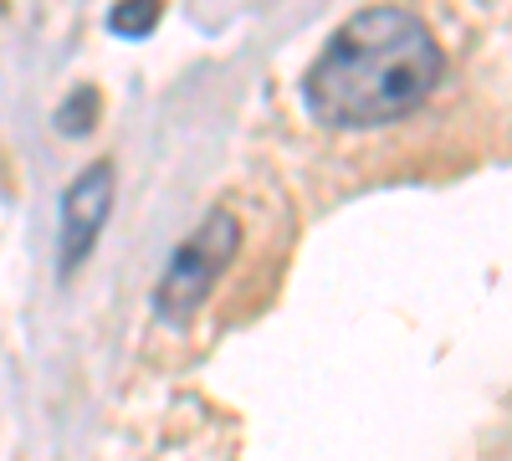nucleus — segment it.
Instances as JSON below:
<instances>
[{"instance_id":"5","label":"nucleus","mask_w":512,"mask_h":461,"mask_svg":"<svg viewBox=\"0 0 512 461\" xmlns=\"http://www.w3.org/2000/svg\"><path fill=\"white\" fill-rule=\"evenodd\" d=\"M98 123V93L93 88H77L62 108H57V129H67V134H88Z\"/></svg>"},{"instance_id":"2","label":"nucleus","mask_w":512,"mask_h":461,"mask_svg":"<svg viewBox=\"0 0 512 461\" xmlns=\"http://www.w3.org/2000/svg\"><path fill=\"white\" fill-rule=\"evenodd\" d=\"M236 246H241V221L226 211V205H216V211H210V216L175 246L169 267L159 272V282H154V313H159L169 328H185V323L210 303V292H216L221 272L231 267Z\"/></svg>"},{"instance_id":"4","label":"nucleus","mask_w":512,"mask_h":461,"mask_svg":"<svg viewBox=\"0 0 512 461\" xmlns=\"http://www.w3.org/2000/svg\"><path fill=\"white\" fill-rule=\"evenodd\" d=\"M164 6H139V0H123V6L108 11V31L113 36H149L159 26Z\"/></svg>"},{"instance_id":"1","label":"nucleus","mask_w":512,"mask_h":461,"mask_svg":"<svg viewBox=\"0 0 512 461\" xmlns=\"http://www.w3.org/2000/svg\"><path fill=\"white\" fill-rule=\"evenodd\" d=\"M441 72V41L415 11L369 6L323 41L303 77V103L323 129H384L431 98Z\"/></svg>"},{"instance_id":"3","label":"nucleus","mask_w":512,"mask_h":461,"mask_svg":"<svg viewBox=\"0 0 512 461\" xmlns=\"http://www.w3.org/2000/svg\"><path fill=\"white\" fill-rule=\"evenodd\" d=\"M108 211H113V164L98 159L88 170H77V180L62 190V205H57V272L62 277H72L93 257V246L108 226Z\"/></svg>"}]
</instances>
